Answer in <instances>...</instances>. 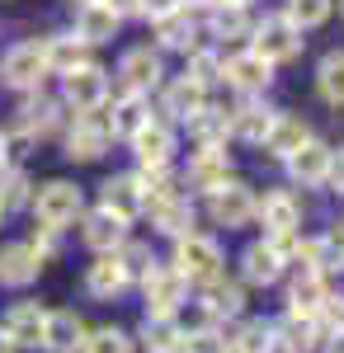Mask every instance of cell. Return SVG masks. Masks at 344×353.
<instances>
[{"instance_id": "obj_1", "label": "cell", "mask_w": 344, "mask_h": 353, "mask_svg": "<svg viewBox=\"0 0 344 353\" xmlns=\"http://www.w3.org/2000/svg\"><path fill=\"white\" fill-rule=\"evenodd\" d=\"M33 217L43 231H61V226H71L80 217V208H85V198H80L76 184H66V179H52V184H43V189H33Z\"/></svg>"}, {"instance_id": "obj_2", "label": "cell", "mask_w": 344, "mask_h": 353, "mask_svg": "<svg viewBox=\"0 0 344 353\" xmlns=\"http://www.w3.org/2000/svg\"><path fill=\"white\" fill-rule=\"evenodd\" d=\"M255 33V48L250 52L265 57L269 66H278V61H292V57L302 52V28L292 24L288 14H265L260 24L250 28Z\"/></svg>"}, {"instance_id": "obj_3", "label": "cell", "mask_w": 344, "mask_h": 353, "mask_svg": "<svg viewBox=\"0 0 344 353\" xmlns=\"http://www.w3.org/2000/svg\"><path fill=\"white\" fill-rule=\"evenodd\" d=\"M208 203H212V221H217V226L245 231V226L255 221V203H260V198L245 189L240 179H222V184L208 193Z\"/></svg>"}, {"instance_id": "obj_4", "label": "cell", "mask_w": 344, "mask_h": 353, "mask_svg": "<svg viewBox=\"0 0 344 353\" xmlns=\"http://www.w3.org/2000/svg\"><path fill=\"white\" fill-rule=\"evenodd\" d=\"M175 269L184 273L189 283H208L222 273V245L212 236H180V250H175Z\"/></svg>"}, {"instance_id": "obj_5", "label": "cell", "mask_w": 344, "mask_h": 353, "mask_svg": "<svg viewBox=\"0 0 344 353\" xmlns=\"http://www.w3.org/2000/svg\"><path fill=\"white\" fill-rule=\"evenodd\" d=\"M142 288H146V316H175L189 292V278L175 264H151V273L142 278Z\"/></svg>"}, {"instance_id": "obj_6", "label": "cell", "mask_w": 344, "mask_h": 353, "mask_svg": "<svg viewBox=\"0 0 344 353\" xmlns=\"http://www.w3.org/2000/svg\"><path fill=\"white\" fill-rule=\"evenodd\" d=\"M48 76V57H43V43H15L5 52V66H0V81L15 85V90H38Z\"/></svg>"}, {"instance_id": "obj_7", "label": "cell", "mask_w": 344, "mask_h": 353, "mask_svg": "<svg viewBox=\"0 0 344 353\" xmlns=\"http://www.w3.org/2000/svg\"><path fill=\"white\" fill-rule=\"evenodd\" d=\"M66 104L76 113H99L108 104V71L90 66V61L66 71Z\"/></svg>"}, {"instance_id": "obj_8", "label": "cell", "mask_w": 344, "mask_h": 353, "mask_svg": "<svg viewBox=\"0 0 344 353\" xmlns=\"http://www.w3.org/2000/svg\"><path fill=\"white\" fill-rule=\"evenodd\" d=\"M108 123L99 113H80L76 123H71V132H66V156L71 161H99L108 151Z\"/></svg>"}, {"instance_id": "obj_9", "label": "cell", "mask_w": 344, "mask_h": 353, "mask_svg": "<svg viewBox=\"0 0 344 353\" xmlns=\"http://www.w3.org/2000/svg\"><path fill=\"white\" fill-rule=\"evenodd\" d=\"M43 325H48V311L38 301H19L10 306V316L0 321V330L10 334L15 349H43Z\"/></svg>"}, {"instance_id": "obj_10", "label": "cell", "mask_w": 344, "mask_h": 353, "mask_svg": "<svg viewBox=\"0 0 344 353\" xmlns=\"http://www.w3.org/2000/svg\"><path fill=\"white\" fill-rule=\"evenodd\" d=\"M160 57L151 48H133V52L118 61V81H123V94H151L160 85Z\"/></svg>"}, {"instance_id": "obj_11", "label": "cell", "mask_w": 344, "mask_h": 353, "mask_svg": "<svg viewBox=\"0 0 344 353\" xmlns=\"http://www.w3.org/2000/svg\"><path fill=\"white\" fill-rule=\"evenodd\" d=\"M255 217L265 221V236H297V221H302V208L288 189H274L255 203Z\"/></svg>"}, {"instance_id": "obj_12", "label": "cell", "mask_w": 344, "mask_h": 353, "mask_svg": "<svg viewBox=\"0 0 344 353\" xmlns=\"http://www.w3.org/2000/svg\"><path fill=\"white\" fill-rule=\"evenodd\" d=\"M146 212H151V226H156L160 236H189V226H193V203H189V193H160L146 203Z\"/></svg>"}, {"instance_id": "obj_13", "label": "cell", "mask_w": 344, "mask_h": 353, "mask_svg": "<svg viewBox=\"0 0 344 353\" xmlns=\"http://www.w3.org/2000/svg\"><path fill=\"white\" fill-rule=\"evenodd\" d=\"M330 156H335V151H330L325 141H312V137H307L288 156V174L302 189H316V184H325V174H330Z\"/></svg>"}, {"instance_id": "obj_14", "label": "cell", "mask_w": 344, "mask_h": 353, "mask_svg": "<svg viewBox=\"0 0 344 353\" xmlns=\"http://www.w3.org/2000/svg\"><path fill=\"white\" fill-rule=\"evenodd\" d=\"M283 250L274 241H260V245H250L245 254H240V278L245 283H255V288H269V283H278L283 278Z\"/></svg>"}, {"instance_id": "obj_15", "label": "cell", "mask_w": 344, "mask_h": 353, "mask_svg": "<svg viewBox=\"0 0 344 353\" xmlns=\"http://www.w3.org/2000/svg\"><path fill=\"white\" fill-rule=\"evenodd\" d=\"M274 349L283 353H316L321 349V321L316 316H283L274 325Z\"/></svg>"}, {"instance_id": "obj_16", "label": "cell", "mask_w": 344, "mask_h": 353, "mask_svg": "<svg viewBox=\"0 0 344 353\" xmlns=\"http://www.w3.org/2000/svg\"><path fill=\"white\" fill-rule=\"evenodd\" d=\"M222 81L236 85L240 94H260L269 81H274V66L255 52H236L231 61H222Z\"/></svg>"}, {"instance_id": "obj_17", "label": "cell", "mask_w": 344, "mask_h": 353, "mask_svg": "<svg viewBox=\"0 0 344 353\" xmlns=\"http://www.w3.org/2000/svg\"><path fill=\"white\" fill-rule=\"evenodd\" d=\"M80 241L90 245V250H99V254H113L118 245L128 241V221L118 217V212H108V208H95L85 226H80Z\"/></svg>"}, {"instance_id": "obj_18", "label": "cell", "mask_w": 344, "mask_h": 353, "mask_svg": "<svg viewBox=\"0 0 344 353\" xmlns=\"http://www.w3.org/2000/svg\"><path fill=\"white\" fill-rule=\"evenodd\" d=\"M85 321L76 311H48V325H43V349L48 353H80L85 344Z\"/></svg>"}, {"instance_id": "obj_19", "label": "cell", "mask_w": 344, "mask_h": 353, "mask_svg": "<svg viewBox=\"0 0 344 353\" xmlns=\"http://www.w3.org/2000/svg\"><path fill=\"white\" fill-rule=\"evenodd\" d=\"M85 292L95 301H113V297L128 292V273L118 264V254H99V259L85 269Z\"/></svg>"}, {"instance_id": "obj_20", "label": "cell", "mask_w": 344, "mask_h": 353, "mask_svg": "<svg viewBox=\"0 0 344 353\" xmlns=\"http://www.w3.org/2000/svg\"><path fill=\"white\" fill-rule=\"evenodd\" d=\"M227 174H231V156H227V146H198V156H193L189 170H184V179L193 184V189H203V193H212Z\"/></svg>"}, {"instance_id": "obj_21", "label": "cell", "mask_w": 344, "mask_h": 353, "mask_svg": "<svg viewBox=\"0 0 344 353\" xmlns=\"http://www.w3.org/2000/svg\"><path fill=\"white\" fill-rule=\"evenodd\" d=\"M118 24H123V19L108 10L104 0H85L76 10V28H71V33H76L80 43H108V38L118 33Z\"/></svg>"}, {"instance_id": "obj_22", "label": "cell", "mask_w": 344, "mask_h": 353, "mask_svg": "<svg viewBox=\"0 0 344 353\" xmlns=\"http://www.w3.org/2000/svg\"><path fill=\"white\" fill-rule=\"evenodd\" d=\"M104 208L118 212L123 221H133L137 212H146V189H142V179H137V174H113L104 184Z\"/></svg>"}, {"instance_id": "obj_23", "label": "cell", "mask_w": 344, "mask_h": 353, "mask_svg": "<svg viewBox=\"0 0 344 353\" xmlns=\"http://www.w3.org/2000/svg\"><path fill=\"white\" fill-rule=\"evenodd\" d=\"M240 306H245V292H240V283L222 278V273L203 283V316H208V321H227V316H240Z\"/></svg>"}, {"instance_id": "obj_24", "label": "cell", "mask_w": 344, "mask_h": 353, "mask_svg": "<svg viewBox=\"0 0 344 353\" xmlns=\"http://www.w3.org/2000/svg\"><path fill=\"white\" fill-rule=\"evenodd\" d=\"M38 269H43V259H38L33 245H5V250H0V283L28 288V283L38 278Z\"/></svg>"}, {"instance_id": "obj_25", "label": "cell", "mask_w": 344, "mask_h": 353, "mask_svg": "<svg viewBox=\"0 0 344 353\" xmlns=\"http://www.w3.org/2000/svg\"><path fill=\"white\" fill-rule=\"evenodd\" d=\"M133 151L142 165H170V151H175V132L165 128V123H146V128H137L133 137Z\"/></svg>"}, {"instance_id": "obj_26", "label": "cell", "mask_w": 344, "mask_h": 353, "mask_svg": "<svg viewBox=\"0 0 344 353\" xmlns=\"http://www.w3.org/2000/svg\"><path fill=\"white\" fill-rule=\"evenodd\" d=\"M307 137H312V132H307V123H302V118H292V113H274V128L265 132V141H260V146H265L269 156L288 161V156L302 146V141H307Z\"/></svg>"}, {"instance_id": "obj_27", "label": "cell", "mask_w": 344, "mask_h": 353, "mask_svg": "<svg viewBox=\"0 0 344 353\" xmlns=\"http://www.w3.org/2000/svg\"><path fill=\"white\" fill-rule=\"evenodd\" d=\"M330 297V283H325V273H297V283L288 288V311L292 316H316L321 301Z\"/></svg>"}, {"instance_id": "obj_28", "label": "cell", "mask_w": 344, "mask_h": 353, "mask_svg": "<svg viewBox=\"0 0 344 353\" xmlns=\"http://www.w3.org/2000/svg\"><path fill=\"white\" fill-rule=\"evenodd\" d=\"M156 38H160V48H170V52H193L198 48V24L189 19V10H175V14L156 19Z\"/></svg>"}, {"instance_id": "obj_29", "label": "cell", "mask_w": 344, "mask_h": 353, "mask_svg": "<svg viewBox=\"0 0 344 353\" xmlns=\"http://www.w3.org/2000/svg\"><path fill=\"white\" fill-rule=\"evenodd\" d=\"M85 48L90 43H80L76 33H52V38H43V57H48V71H76L85 66Z\"/></svg>"}, {"instance_id": "obj_30", "label": "cell", "mask_w": 344, "mask_h": 353, "mask_svg": "<svg viewBox=\"0 0 344 353\" xmlns=\"http://www.w3.org/2000/svg\"><path fill=\"white\" fill-rule=\"evenodd\" d=\"M151 123V109H146V94H123L113 113H108V132L113 137H133L137 128H146Z\"/></svg>"}, {"instance_id": "obj_31", "label": "cell", "mask_w": 344, "mask_h": 353, "mask_svg": "<svg viewBox=\"0 0 344 353\" xmlns=\"http://www.w3.org/2000/svg\"><path fill=\"white\" fill-rule=\"evenodd\" d=\"M142 344H146V353H180L184 330L175 325V316H146L142 321Z\"/></svg>"}, {"instance_id": "obj_32", "label": "cell", "mask_w": 344, "mask_h": 353, "mask_svg": "<svg viewBox=\"0 0 344 353\" xmlns=\"http://www.w3.org/2000/svg\"><path fill=\"white\" fill-rule=\"evenodd\" d=\"M269 128H274V109H265V104H245V109L231 113V137H236V141L260 146Z\"/></svg>"}, {"instance_id": "obj_33", "label": "cell", "mask_w": 344, "mask_h": 353, "mask_svg": "<svg viewBox=\"0 0 344 353\" xmlns=\"http://www.w3.org/2000/svg\"><path fill=\"white\" fill-rule=\"evenodd\" d=\"M189 128H193V137H198V146H227V137H231V113L203 104V109L189 118Z\"/></svg>"}, {"instance_id": "obj_34", "label": "cell", "mask_w": 344, "mask_h": 353, "mask_svg": "<svg viewBox=\"0 0 344 353\" xmlns=\"http://www.w3.org/2000/svg\"><path fill=\"white\" fill-rule=\"evenodd\" d=\"M203 94H208V90H203V85H193L184 76V81H175L170 90H165V113H170V118H180V123H189L193 113L203 109Z\"/></svg>"}, {"instance_id": "obj_35", "label": "cell", "mask_w": 344, "mask_h": 353, "mask_svg": "<svg viewBox=\"0 0 344 353\" xmlns=\"http://www.w3.org/2000/svg\"><path fill=\"white\" fill-rule=\"evenodd\" d=\"M292 259H302V269L307 273H330V269H340V245L335 241H325V236H321V241H297V254H292Z\"/></svg>"}, {"instance_id": "obj_36", "label": "cell", "mask_w": 344, "mask_h": 353, "mask_svg": "<svg viewBox=\"0 0 344 353\" xmlns=\"http://www.w3.org/2000/svg\"><path fill=\"white\" fill-rule=\"evenodd\" d=\"M316 90L325 104H344V52H325L316 66Z\"/></svg>"}, {"instance_id": "obj_37", "label": "cell", "mask_w": 344, "mask_h": 353, "mask_svg": "<svg viewBox=\"0 0 344 353\" xmlns=\"http://www.w3.org/2000/svg\"><path fill=\"white\" fill-rule=\"evenodd\" d=\"M33 203V179L24 170H0V208H28Z\"/></svg>"}, {"instance_id": "obj_38", "label": "cell", "mask_w": 344, "mask_h": 353, "mask_svg": "<svg viewBox=\"0 0 344 353\" xmlns=\"http://www.w3.org/2000/svg\"><path fill=\"white\" fill-rule=\"evenodd\" d=\"M250 14H245V5H217L212 10V38H245L250 33Z\"/></svg>"}, {"instance_id": "obj_39", "label": "cell", "mask_w": 344, "mask_h": 353, "mask_svg": "<svg viewBox=\"0 0 344 353\" xmlns=\"http://www.w3.org/2000/svg\"><path fill=\"white\" fill-rule=\"evenodd\" d=\"M274 349V321H245L231 339V353H269Z\"/></svg>"}, {"instance_id": "obj_40", "label": "cell", "mask_w": 344, "mask_h": 353, "mask_svg": "<svg viewBox=\"0 0 344 353\" xmlns=\"http://www.w3.org/2000/svg\"><path fill=\"white\" fill-rule=\"evenodd\" d=\"M113 254H118V264L128 273V283H133V278H146L151 264H156V259H151V245H142V241H123Z\"/></svg>"}, {"instance_id": "obj_41", "label": "cell", "mask_w": 344, "mask_h": 353, "mask_svg": "<svg viewBox=\"0 0 344 353\" xmlns=\"http://www.w3.org/2000/svg\"><path fill=\"white\" fill-rule=\"evenodd\" d=\"M80 353H133V339L118 325H104V330H90V334H85Z\"/></svg>"}, {"instance_id": "obj_42", "label": "cell", "mask_w": 344, "mask_h": 353, "mask_svg": "<svg viewBox=\"0 0 344 353\" xmlns=\"http://www.w3.org/2000/svg\"><path fill=\"white\" fill-rule=\"evenodd\" d=\"M330 10H335V0H288V14L297 28H316V24H325L330 19Z\"/></svg>"}, {"instance_id": "obj_43", "label": "cell", "mask_w": 344, "mask_h": 353, "mask_svg": "<svg viewBox=\"0 0 344 353\" xmlns=\"http://www.w3.org/2000/svg\"><path fill=\"white\" fill-rule=\"evenodd\" d=\"M189 81L203 85V90H208V85H217V81H222V57L193 48V52H189Z\"/></svg>"}, {"instance_id": "obj_44", "label": "cell", "mask_w": 344, "mask_h": 353, "mask_svg": "<svg viewBox=\"0 0 344 353\" xmlns=\"http://www.w3.org/2000/svg\"><path fill=\"white\" fill-rule=\"evenodd\" d=\"M52 128H57V104L52 99H43V94L24 99V132H52Z\"/></svg>"}, {"instance_id": "obj_45", "label": "cell", "mask_w": 344, "mask_h": 353, "mask_svg": "<svg viewBox=\"0 0 344 353\" xmlns=\"http://www.w3.org/2000/svg\"><path fill=\"white\" fill-rule=\"evenodd\" d=\"M175 10H184V0H142V14H146V19H165V14H175Z\"/></svg>"}, {"instance_id": "obj_46", "label": "cell", "mask_w": 344, "mask_h": 353, "mask_svg": "<svg viewBox=\"0 0 344 353\" xmlns=\"http://www.w3.org/2000/svg\"><path fill=\"white\" fill-rule=\"evenodd\" d=\"M330 184H335V193H344V151L340 156H330V174H325Z\"/></svg>"}, {"instance_id": "obj_47", "label": "cell", "mask_w": 344, "mask_h": 353, "mask_svg": "<svg viewBox=\"0 0 344 353\" xmlns=\"http://www.w3.org/2000/svg\"><path fill=\"white\" fill-rule=\"evenodd\" d=\"M104 5L118 14V19H123V14H142V0H104Z\"/></svg>"}, {"instance_id": "obj_48", "label": "cell", "mask_w": 344, "mask_h": 353, "mask_svg": "<svg viewBox=\"0 0 344 353\" xmlns=\"http://www.w3.org/2000/svg\"><path fill=\"white\" fill-rule=\"evenodd\" d=\"M325 353H344V330H335V334L325 339Z\"/></svg>"}, {"instance_id": "obj_49", "label": "cell", "mask_w": 344, "mask_h": 353, "mask_svg": "<svg viewBox=\"0 0 344 353\" xmlns=\"http://www.w3.org/2000/svg\"><path fill=\"white\" fill-rule=\"evenodd\" d=\"M0 170H10V151H5V132H0Z\"/></svg>"}, {"instance_id": "obj_50", "label": "cell", "mask_w": 344, "mask_h": 353, "mask_svg": "<svg viewBox=\"0 0 344 353\" xmlns=\"http://www.w3.org/2000/svg\"><path fill=\"white\" fill-rule=\"evenodd\" d=\"M0 353H19L15 344H10V334H5V330H0Z\"/></svg>"}, {"instance_id": "obj_51", "label": "cell", "mask_w": 344, "mask_h": 353, "mask_svg": "<svg viewBox=\"0 0 344 353\" xmlns=\"http://www.w3.org/2000/svg\"><path fill=\"white\" fill-rule=\"evenodd\" d=\"M222 5H250V0H222Z\"/></svg>"}, {"instance_id": "obj_52", "label": "cell", "mask_w": 344, "mask_h": 353, "mask_svg": "<svg viewBox=\"0 0 344 353\" xmlns=\"http://www.w3.org/2000/svg\"><path fill=\"white\" fill-rule=\"evenodd\" d=\"M0 226H5V208H0Z\"/></svg>"}, {"instance_id": "obj_53", "label": "cell", "mask_w": 344, "mask_h": 353, "mask_svg": "<svg viewBox=\"0 0 344 353\" xmlns=\"http://www.w3.org/2000/svg\"><path fill=\"white\" fill-rule=\"evenodd\" d=\"M340 254H344V245H340Z\"/></svg>"}]
</instances>
